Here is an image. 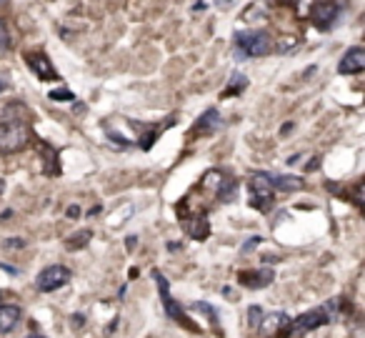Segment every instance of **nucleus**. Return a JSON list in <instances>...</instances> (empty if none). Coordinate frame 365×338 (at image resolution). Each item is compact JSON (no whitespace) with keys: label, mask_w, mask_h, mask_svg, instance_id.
Instances as JSON below:
<instances>
[{"label":"nucleus","mask_w":365,"mask_h":338,"mask_svg":"<svg viewBox=\"0 0 365 338\" xmlns=\"http://www.w3.org/2000/svg\"><path fill=\"white\" fill-rule=\"evenodd\" d=\"M30 143V118L23 103H10L0 113V156L21 153Z\"/></svg>","instance_id":"nucleus-1"},{"label":"nucleus","mask_w":365,"mask_h":338,"mask_svg":"<svg viewBox=\"0 0 365 338\" xmlns=\"http://www.w3.org/2000/svg\"><path fill=\"white\" fill-rule=\"evenodd\" d=\"M235 48L245 58H263L273 50V41L265 30H245L235 35Z\"/></svg>","instance_id":"nucleus-2"},{"label":"nucleus","mask_w":365,"mask_h":338,"mask_svg":"<svg viewBox=\"0 0 365 338\" xmlns=\"http://www.w3.org/2000/svg\"><path fill=\"white\" fill-rule=\"evenodd\" d=\"M331 324V310L328 308H313L308 310V313H303V316H298L296 321H288V324L283 326V328H278L276 336L278 338H288L293 336V333H308V331H316V328H320V326Z\"/></svg>","instance_id":"nucleus-3"},{"label":"nucleus","mask_w":365,"mask_h":338,"mask_svg":"<svg viewBox=\"0 0 365 338\" xmlns=\"http://www.w3.org/2000/svg\"><path fill=\"white\" fill-rule=\"evenodd\" d=\"M153 278H155V283H158V291H160V301H163V308H166V313L168 316L175 321L178 326H183V328H188V331H193V333H198L200 328L198 326L190 321V318L186 316V310L180 308L178 306V301L170 296V286H168V281H166V276L160 273V271H153Z\"/></svg>","instance_id":"nucleus-4"},{"label":"nucleus","mask_w":365,"mask_h":338,"mask_svg":"<svg viewBox=\"0 0 365 338\" xmlns=\"http://www.w3.org/2000/svg\"><path fill=\"white\" fill-rule=\"evenodd\" d=\"M276 188L270 186L268 178H265V173H253L248 180V193H250V206L255 211H270L273 208V200H276V193H273Z\"/></svg>","instance_id":"nucleus-5"},{"label":"nucleus","mask_w":365,"mask_h":338,"mask_svg":"<svg viewBox=\"0 0 365 338\" xmlns=\"http://www.w3.org/2000/svg\"><path fill=\"white\" fill-rule=\"evenodd\" d=\"M343 0H318L316 6L310 8V21L318 30H331L343 13Z\"/></svg>","instance_id":"nucleus-6"},{"label":"nucleus","mask_w":365,"mask_h":338,"mask_svg":"<svg viewBox=\"0 0 365 338\" xmlns=\"http://www.w3.org/2000/svg\"><path fill=\"white\" fill-rule=\"evenodd\" d=\"M68 281H70V271L65 266H48V268H43L38 273L35 288L41 291V293H53V291L63 288Z\"/></svg>","instance_id":"nucleus-7"},{"label":"nucleus","mask_w":365,"mask_h":338,"mask_svg":"<svg viewBox=\"0 0 365 338\" xmlns=\"http://www.w3.org/2000/svg\"><path fill=\"white\" fill-rule=\"evenodd\" d=\"M25 63H28V68L33 70L41 81H58V70L53 68V61H50L45 53H41V50L25 53Z\"/></svg>","instance_id":"nucleus-8"},{"label":"nucleus","mask_w":365,"mask_h":338,"mask_svg":"<svg viewBox=\"0 0 365 338\" xmlns=\"http://www.w3.org/2000/svg\"><path fill=\"white\" fill-rule=\"evenodd\" d=\"M273 281H276V273H273V268H265V266H263V268L241 271V273H238V283L250 291H261V288H265V286H270Z\"/></svg>","instance_id":"nucleus-9"},{"label":"nucleus","mask_w":365,"mask_h":338,"mask_svg":"<svg viewBox=\"0 0 365 338\" xmlns=\"http://www.w3.org/2000/svg\"><path fill=\"white\" fill-rule=\"evenodd\" d=\"M131 125L135 128V131H140V138H138V145L143 148V151H151L153 145H155V140L160 138V133L166 131V128H170V125H175V118H168V123H158V125H140L138 120H131Z\"/></svg>","instance_id":"nucleus-10"},{"label":"nucleus","mask_w":365,"mask_h":338,"mask_svg":"<svg viewBox=\"0 0 365 338\" xmlns=\"http://www.w3.org/2000/svg\"><path fill=\"white\" fill-rule=\"evenodd\" d=\"M363 70H365V50L358 48V45L345 50V56L338 63V73L340 76H358Z\"/></svg>","instance_id":"nucleus-11"},{"label":"nucleus","mask_w":365,"mask_h":338,"mask_svg":"<svg viewBox=\"0 0 365 338\" xmlns=\"http://www.w3.org/2000/svg\"><path fill=\"white\" fill-rule=\"evenodd\" d=\"M186 226L188 235L193 238V241H206L208 235H210V223H208V215L206 213H195L188 218V223L183 221Z\"/></svg>","instance_id":"nucleus-12"},{"label":"nucleus","mask_w":365,"mask_h":338,"mask_svg":"<svg viewBox=\"0 0 365 338\" xmlns=\"http://www.w3.org/2000/svg\"><path fill=\"white\" fill-rule=\"evenodd\" d=\"M223 118H221V111L218 108H208L203 116L198 118V123H195V136H210V133H215L218 128H221Z\"/></svg>","instance_id":"nucleus-13"},{"label":"nucleus","mask_w":365,"mask_h":338,"mask_svg":"<svg viewBox=\"0 0 365 338\" xmlns=\"http://www.w3.org/2000/svg\"><path fill=\"white\" fill-rule=\"evenodd\" d=\"M21 318H23V310L18 308V306H13V304L0 306V333L15 331L18 324H21Z\"/></svg>","instance_id":"nucleus-14"},{"label":"nucleus","mask_w":365,"mask_h":338,"mask_svg":"<svg viewBox=\"0 0 365 338\" xmlns=\"http://www.w3.org/2000/svg\"><path fill=\"white\" fill-rule=\"evenodd\" d=\"M265 178L273 188L278 191H285V193H293V191H300L305 186V180H300L298 176H276V173H265Z\"/></svg>","instance_id":"nucleus-15"},{"label":"nucleus","mask_w":365,"mask_h":338,"mask_svg":"<svg viewBox=\"0 0 365 338\" xmlns=\"http://www.w3.org/2000/svg\"><path fill=\"white\" fill-rule=\"evenodd\" d=\"M215 196H218L221 203H233L238 198V180L230 178V176H221L218 188H215Z\"/></svg>","instance_id":"nucleus-16"},{"label":"nucleus","mask_w":365,"mask_h":338,"mask_svg":"<svg viewBox=\"0 0 365 338\" xmlns=\"http://www.w3.org/2000/svg\"><path fill=\"white\" fill-rule=\"evenodd\" d=\"M290 318L283 313V310H278V313H268V316H263L261 326H263V331L270 333V331H278V328H283V326L288 324Z\"/></svg>","instance_id":"nucleus-17"},{"label":"nucleus","mask_w":365,"mask_h":338,"mask_svg":"<svg viewBox=\"0 0 365 338\" xmlns=\"http://www.w3.org/2000/svg\"><path fill=\"white\" fill-rule=\"evenodd\" d=\"M245 88H248V78L243 76V73H233V78H230V85L223 90V98L238 96V93H243Z\"/></svg>","instance_id":"nucleus-18"},{"label":"nucleus","mask_w":365,"mask_h":338,"mask_svg":"<svg viewBox=\"0 0 365 338\" xmlns=\"http://www.w3.org/2000/svg\"><path fill=\"white\" fill-rule=\"evenodd\" d=\"M90 238H93V231H78L76 235H70L65 246H68L70 251H78V249H83V246H88Z\"/></svg>","instance_id":"nucleus-19"},{"label":"nucleus","mask_w":365,"mask_h":338,"mask_svg":"<svg viewBox=\"0 0 365 338\" xmlns=\"http://www.w3.org/2000/svg\"><path fill=\"white\" fill-rule=\"evenodd\" d=\"M263 316H265V313H263L261 306H250V308H248V326H250V328H261Z\"/></svg>","instance_id":"nucleus-20"},{"label":"nucleus","mask_w":365,"mask_h":338,"mask_svg":"<svg viewBox=\"0 0 365 338\" xmlns=\"http://www.w3.org/2000/svg\"><path fill=\"white\" fill-rule=\"evenodd\" d=\"M50 101H58V103H70V101H76V96H73L68 88H58V90H50Z\"/></svg>","instance_id":"nucleus-21"},{"label":"nucleus","mask_w":365,"mask_h":338,"mask_svg":"<svg viewBox=\"0 0 365 338\" xmlns=\"http://www.w3.org/2000/svg\"><path fill=\"white\" fill-rule=\"evenodd\" d=\"M193 308H195V310H203V313H208V316H210V321H213V326L218 324V313H215V308H213V306L200 304V301H198V304H193Z\"/></svg>","instance_id":"nucleus-22"},{"label":"nucleus","mask_w":365,"mask_h":338,"mask_svg":"<svg viewBox=\"0 0 365 338\" xmlns=\"http://www.w3.org/2000/svg\"><path fill=\"white\" fill-rule=\"evenodd\" d=\"M8 43H10V33H8L5 21H0V50L8 48Z\"/></svg>","instance_id":"nucleus-23"},{"label":"nucleus","mask_w":365,"mask_h":338,"mask_svg":"<svg viewBox=\"0 0 365 338\" xmlns=\"http://www.w3.org/2000/svg\"><path fill=\"white\" fill-rule=\"evenodd\" d=\"M261 241H263V238H261V235H253V238H248V243H245V246H243V253H250V251H253L255 249V246H261Z\"/></svg>","instance_id":"nucleus-24"},{"label":"nucleus","mask_w":365,"mask_h":338,"mask_svg":"<svg viewBox=\"0 0 365 338\" xmlns=\"http://www.w3.org/2000/svg\"><path fill=\"white\" fill-rule=\"evenodd\" d=\"M8 249H25V241L23 238H10V241H5Z\"/></svg>","instance_id":"nucleus-25"},{"label":"nucleus","mask_w":365,"mask_h":338,"mask_svg":"<svg viewBox=\"0 0 365 338\" xmlns=\"http://www.w3.org/2000/svg\"><path fill=\"white\" fill-rule=\"evenodd\" d=\"M73 326H76V328L83 326V313H76V316H73Z\"/></svg>","instance_id":"nucleus-26"},{"label":"nucleus","mask_w":365,"mask_h":338,"mask_svg":"<svg viewBox=\"0 0 365 338\" xmlns=\"http://www.w3.org/2000/svg\"><path fill=\"white\" fill-rule=\"evenodd\" d=\"M78 213H80V208H78V206H70V208H68V215H70V218H76Z\"/></svg>","instance_id":"nucleus-27"},{"label":"nucleus","mask_w":365,"mask_h":338,"mask_svg":"<svg viewBox=\"0 0 365 338\" xmlns=\"http://www.w3.org/2000/svg\"><path fill=\"white\" fill-rule=\"evenodd\" d=\"M215 3H218V8H225V6H230L233 0H215Z\"/></svg>","instance_id":"nucleus-28"},{"label":"nucleus","mask_w":365,"mask_h":338,"mask_svg":"<svg viewBox=\"0 0 365 338\" xmlns=\"http://www.w3.org/2000/svg\"><path fill=\"white\" fill-rule=\"evenodd\" d=\"M8 88V83H5V81H3V78H0V93H3V90H5Z\"/></svg>","instance_id":"nucleus-29"},{"label":"nucleus","mask_w":365,"mask_h":338,"mask_svg":"<svg viewBox=\"0 0 365 338\" xmlns=\"http://www.w3.org/2000/svg\"><path fill=\"white\" fill-rule=\"evenodd\" d=\"M3 191H5V180H0V193H3Z\"/></svg>","instance_id":"nucleus-30"},{"label":"nucleus","mask_w":365,"mask_h":338,"mask_svg":"<svg viewBox=\"0 0 365 338\" xmlns=\"http://www.w3.org/2000/svg\"><path fill=\"white\" fill-rule=\"evenodd\" d=\"M28 338H45V336H35V333H33V336H28Z\"/></svg>","instance_id":"nucleus-31"},{"label":"nucleus","mask_w":365,"mask_h":338,"mask_svg":"<svg viewBox=\"0 0 365 338\" xmlns=\"http://www.w3.org/2000/svg\"><path fill=\"white\" fill-rule=\"evenodd\" d=\"M0 301H3V296H0Z\"/></svg>","instance_id":"nucleus-32"}]
</instances>
